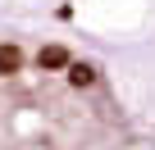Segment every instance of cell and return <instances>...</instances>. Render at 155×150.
I'll list each match as a JSON object with an SVG mask.
<instances>
[{
	"label": "cell",
	"mask_w": 155,
	"mask_h": 150,
	"mask_svg": "<svg viewBox=\"0 0 155 150\" xmlns=\"http://www.w3.org/2000/svg\"><path fill=\"white\" fill-rule=\"evenodd\" d=\"M101 68L68 46L0 37V150H110Z\"/></svg>",
	"instance_id": "obj_1"
}]
</instances>
